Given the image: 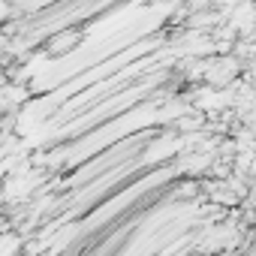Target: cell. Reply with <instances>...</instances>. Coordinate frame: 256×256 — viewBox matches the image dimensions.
I'll use <instances>...</instances> for the list:
<instances>
[{
  "label": "cell",
  "instance_id": "obj_1",
  "mask_svg": "<svg viewBox=\"0 0 256 256\" xmlns=\"http://www.w3.org/2000/svg\"><path fill=\"white\" fill-rule=\"evenodd\" d=\"M82 40V30H66V34H58L48 40V52L52 54H60V52H70V46H76Z\"/></svg>",
  "mask_w": 256,
  "mask_h": 256
}]
</instances>
